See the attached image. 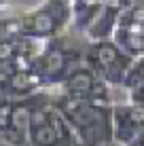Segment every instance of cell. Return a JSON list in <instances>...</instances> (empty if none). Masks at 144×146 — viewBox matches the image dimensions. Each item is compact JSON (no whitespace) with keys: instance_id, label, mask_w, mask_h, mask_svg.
<instances>
[{"instance_id":"1","label":"cell","mask_w":144,"mask_h":146,"mask_svg":"<svg viewBox=\"0 0 144 146\" xmlns=\"http://www.w3.org/2000/svg\"><path fill=\"white\" fill-rule=\"evenodd\" d=\"M72 15L68 0H42L23 13V34L49 40L68 26Z\"/></svg>"},{"instance_id":"2","label":"cell","mask_w":144,"mask_h":146,"mask_svg":"<svg viewBox=\"0 0 144 146\" xmlns=\"http://www.w3.org/2000/svg\"><path fill=\"white\" fill-rule=\"evenodd\" d=\"M87 66H91L96 72L102 74V78L106 83H125L127 72L131 68V57L127 53H123L117 47L115 40H96L85 53Z\"/></svg>"},{"instance_id":"3","label":"cell","mask_w":144,"mask_h":146,"mask_svg":"<svg viewBox=\"0 0 144 146\" xmlns=\"http://www.w3.org/2000/svg\"><path fill=\"white\" fill-rule=\"evenodd\" d=\"M144 131V106L129 104V106H117L112 110V135L117 142L129 144L138 133Z\"/></svg>"},{"instance_id":"4","label":"cell","mask_w":144,"mask_h":146,"mask_svg":"<svg viewBox=\"0 0 144 146\" xmlns=\"http://www.w3.org/2000/svg\"><path fill=\"white\" fill-rule=\"evenodd\" d=\"M96 80H98L96 70H93L91 66H87V64H83V66H78L76 70H72V72L57 85H59V89H62V93L87 98V93L91 91V87H93Z\"/></svg>"},{"instance_id":"5","label":"cell","mask_w":144,"mask_h":146,"mask_svg":"<svg viewBox=\"0 0 144 146\" xmlns=\"http://www.w3.org/2000/svg\"><path fill=\"white\" fill-rule=\"evenodd\" d=\"M112 40H115L117 47L121 49L123 53H127L129 57L144 55V34H133L127 28L117 26L115 32H112Z\"/></svg>"},{"instance_id":"6","label":"cell","mask_w":144,"mask_h":146,"mask_svg":"<svg viewBox=\"0 0 144 146\" xmlns=\"http://www.w3.org/2000/svg\"><path fill=\"white\" fill-rule=\"evenodd\" d=\"M59 144H62V138L51 123L30 129V146H59Z\"/></svg>"},{"instance_id":"7","label":"cell","mask_w":144,"mask_h":146,"mask_svg":"<svg viewBox=\"0 0 144 146\" xmlns=\"http://www.w3.org/2000/svg\"><path fill=\"white\" fill-rule=\"evenodd\" d=\"M19 53L17 49V38H9V36H0V68L7 66L9 62Z\"/></svg>"},{"instance_id":"8","label":"cell","mask_w":144,"mask_h":146,"mask_svg":"<svg viewBox=\"0 0 144 146\" xmlns=\"http://www.w3.org/2000/svg\"><path fill=\"white\" fill-rule=\"evenodd\" d=\"M131 102H133V104H140V106H144V80L131 87Z\"/></svg>"},{"instance_id":"9","label":"cell","mask_w":144,"mask_h":146,"mask_svg":"<svg viewBox=\"0 0 144 146\" xmlns=\"http://www.w3.org/2000/svg\"><path fill=\"white\" fill-rule=\"evenodd\" d=\"M127 146H144V131H142V133H138L136 138H133L131 142L127 144Z\"/></svg>"}]
</instances>
